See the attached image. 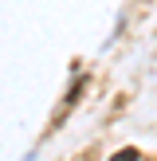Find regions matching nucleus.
I'll list each match as a JSON object with an SVG mask.
<instances>
[{
  "mask_svg": "<svg viewBox=\"0 0 157 161\" xmlns=\"http://www.w3.org/2000/svg\"><path fill=\"white\" fill-rule=\"evenodd\" d=\"M133 157H138V153H133V149H126V153H118L114 161H133Z\"/></svg>",
  "mask_w": 157,
  "mask_h": 161,
  "instance_id": "nucleus-1",
  "label": "nucleus"
}]
</instances>
